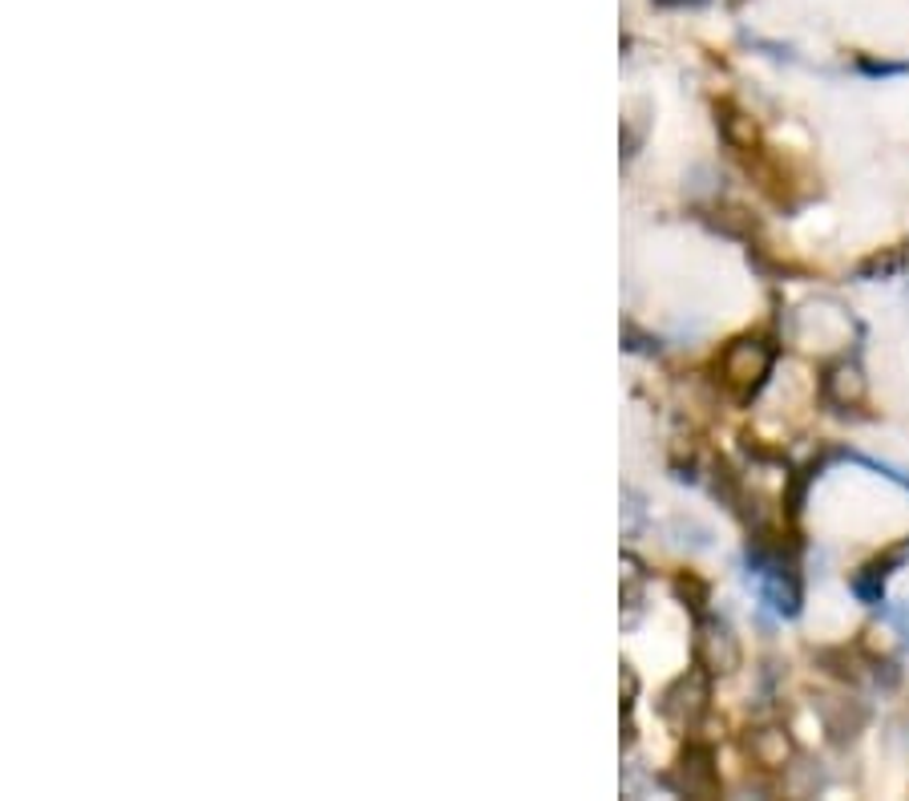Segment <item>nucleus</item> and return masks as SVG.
I'll list each match as a JSON object with an SVG mask.
<instances>
[{"label": "nucleus", "instance_id": "39448f33", "mask_svg": "<svg viewBox=\"0 0 909 801\" xmlns=\"http://www.w3.org/2000/svg\"><path fill=\"white\" fill-rule=\"evenodd\" d=\"M724 138L731 146H740V150H752L760 143V129H755V122L748 114H728L724 117Z\"/></svg>", "mask_w": 909, "mask_h": 801}, {"label": "nucleus", "instance_id": "f03ea898", "mask_svg": "<svg viewBox=\"0 0 909 801\" xmlns=\"http://www.w3.org/2000/svg\"><path fill=\"white\" fill-rule=\"evenodd\" d=\"M825 400L837 405V409H853L865 400V376L853 369V364H832L825 373Z\"/></svg>", "mask_w": 909, "mask_h": 801}, {"label": "nucleus", "instance_id": "20e7f679", "mask_svg": "<svg viewBox=\"0 0 909 801\" xmlns=\"http://www.w3.org/2000/svg\"><path fill=\"white\" fill-rule=\"evenodd\" d=\"M752 753L769 765V769H776V765L788 761V737H784L781 729H760L752 741Z\"/></svg>", "mask_w": 909, "mask_h": 801}, {"label": "nucleus", "instance_id": "f257e3e1", "mask_svg": "<svg viewBox=\"0 0 909 801\" xmlns=\"http://www.w3.org/2000/svg\"><path fill=\"white\" fill-rule=\"evenodd\" d=\"M772 361H776V352H772L764 340H736V345L719 357V376H724V385H728L736 397L748 400L760 393L764 381H769Z\"/></svg>", "mask_w": 909, "mask_h": 801}, {"label": "nucleus", "instance_id": "7ed1b4c3", "mask_svg": "<svg viewBox=\"0 0 909 801\" xmlns=\"http://www.w3.org/2000/svg\"><path fill=\"white\" fill-rule=\"evenodd\" d=\"M700 656L707 659L712 673H731L736 659H740V647H736V640H731V632L724 628V623H712L707 635L700 640Z\"/></svg>", "mask_w": 909, "mask_h": 801}, {"label": "nucleus", "instance_id": "423d86ee", "mask_svg": "<svg viewBox=\"0 0 909 801\" xmlns=\"http://www.w3.org/2000/svg\"><path fill=\"white\" fill-rule=\"evenodd\" d=\"M901 268H906V251H901V247H894L889 256L865 259V263H861V275H894V272H901Z\"/></svg>", "mask_w": 909, "mask_h": 801}]
</instances>
